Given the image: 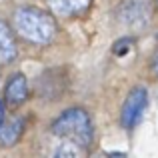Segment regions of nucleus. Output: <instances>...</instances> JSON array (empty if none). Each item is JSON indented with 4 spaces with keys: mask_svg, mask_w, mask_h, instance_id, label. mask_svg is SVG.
I'll return each instance as SVG.
<instances>
[{
    "mask_svg": "<svg viewBox=\"0 0 158 158\" xmlns=\"http://www.w3.org/2000/svg\"><path fill=\"white\" fill-rule=\"evenodd\" d=\"M12 28L18 36L32 44H48L56 36V22L48 12L40 8L24 6L12 16Z\"/></svg>",
    "mask_w": 158,
    "mask_h": 158,
    "instance_id": "f257e3e1",
    "label": "nucleus"
},
{
    "mask_svg": "<svg viewBox=\"0 0 158 158\" xmlns=\"http://www.w3.org/2000/svg\"><path fill=\"white\" fill-rule=\"evenodd\" d=\"M50 132L58 140H70V142L78 144L82 148H88L92 144V136H94L90 116L82 108H70V110L62 112L54 120Z\"/></svg>",
    "mask_w": 158,
    "mask_h": 158,
    "instance_id": "f03ea898",
    "label": "nucleus"
},
{
    "mask_svg": "<svg viewBox=\"0 0 158 158\" xmlns=\"http://www.w3.org/2000/svg\"><path fill=\"white\" fill-rule=\"evenodd\" d=\"M146 104H148V92L146 88H134L130 94H128L126 102L122 106V126L124 128H134L136 124L140 122L144 110H146Z\"/></svg>",
    "mask_w": 158,
    "mask_h": 158,
    "instance_id": "7ed1b4c3",
    "label": "nucleus"
},
{
    "mask_svg": "<svg viewBox=\"0 0 158 158\" xmlns=\"http://www.w3.org/2000/svg\"><path fill=\"white\" fill-rule=\"evenodd\" d=\"M28 98V82L22 72H14L4 86V102L10 106H20Z\"/></svg>",
    "mask_w": 158,
    "mask_h": 158,
    "instance_id": "20e7f679",
    "label": "nucleus"
},
{
    "mask_svg": "<svg viewBox=\"0 0 158 158\" xmlns=\"http://www.w3.org/2000/svg\"><path fill=\"white\" fill-rule=\"evenodd\" d=\"M50 12L56 16H78L88 10L92 0H46Z\"/></svg>",
    "mask_w": 158,
    "mask_h": 158,
    "instance_id": "39448f33",
    "label": "nucleus"
},
{
    "mask_svg": "<svg viewBox=\"0 0 158 158\" xmlns=\"http://www.w3.org/2000/svg\"><path fill=\"white\" fill-rule=\"evenodd\" d=\"M22 128H24V120L14 116L10 120H4L2 126H0V146L8 148V146H14L18 142L20 134H22Z\"/></svg>",
    "mask_w": 158,
    "mask_h": 158,
    "instance_id": "423d86ee",
    "label": "nucleus"
},
{
    "mask_svg": "<svg viewBox=\"0 0 158 158\" xmlns=\"http://www.w3.org/2000/svg\"><path fill=\"white\" fill-rule=\"evenodd\" d=\"M0 54L4 60H10L16 56V40H14V32L10 30L4 20H0Z\"/></svg>",
    "mask_w": 158,
    "mask_h": 158,
    "instance_id": "0eeeda50",
    "label": "nucleus"
},
{
    "mask_svg": "<svg viewBox=\"0 0 158 158\" xmlns=\"http://www.w3.org/2000/svg\"><path fill=\"white\" fill-rule=\"evenodd\" d=\"M84 152H86V148L78 146V144L70 142V140H60V142H58V146L52 150V154L64 158V156H82Z\"/></svg>",
    "mask_w": 158,
    "mask_h": 158,
    "instance_id": "6e6552de",
    "label": "nucleus"
},
{
    "mask_svg": "<svg viewBox=\"0 0 158 158\" xmlns=\"http://www.w3.org/2000/svg\"><path fill=\"white\" fill-rule=\"evenodd\" d=\"M128 46H132V38H122V40H118V42L114 44V54H124L128 50Z\"/></svg>",
    "mask_w": 158,
    "mask_h": 158,
    "instance_id": "1a4fd4ad",
    "label": "nucleus"
},
{
    "mask_svg": "<svg viewBox=\"0 0 158 158\" xmlns=\"http://www.w3.org/2000/svg\"><path fill=\"white\" fill-rule=\"evenodd\" d=\"M152 72L158 76V50H156V54H154V58H152Z\"/></svg>",
    "mask_w": 158,
    "mask_h": 158,
    "instance_id": "9d476101",
    "label": "nucleus"
},
{
    "mask_svg": "<svg viewBox=\"0 0 158 158\" xmlns=\"http://www.w3.org/2000/svg\"><path fill=\"white\" fill-rule=\"evenodd\" d=\"M4 120H6V118H4V102L0 100V126H2V122H4Z\"/></svg>",
    "mask_w": 158,
    "mask_h": 158,
    "instance_id": "9b49d317",
    "label": "nucleus"
},
{
    "mask_svg": "<svg viewBox=\"0 0 158 158\" xmlns=\"http://www.w3.org/2000/svg\"><path fill=\"white\" fill-rule=\"evenodd\" d=\"M154 2H156V10H158V0H154Z\"/></svg>",
    "mask_w": 158,
    "mask_h": 158,
    "instance_id": "f8f14e48",
    "label": "nucleus"
}]
</instances>
